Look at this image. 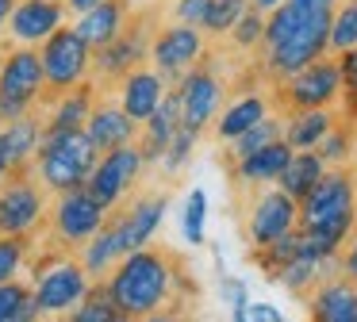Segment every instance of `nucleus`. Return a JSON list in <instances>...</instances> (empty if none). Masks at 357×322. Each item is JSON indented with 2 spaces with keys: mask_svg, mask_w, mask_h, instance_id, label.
I'll return each mask as SVG.
<instances>
[{
  "mask_svg": "<svg viewBox=\"0 0 357 322\" xmlns=\"http://www.w3.org/2000/svg\"><path fill=\"white\" fill-rule=\"evenodd\" d=\"M334 0H280L265 20V50L277 77H292L307 61L323 58L331 38Z\"/></svg>",
  "mask_w": 357,
  "mask_h": 322,
  "instance_id": "f257e3e1",
  "label": "nucleus"
},
{
  "mask_svg": "<svg viewBox=\"0 0 357 322\" xmlns=\"http://www.w3.org/2000/svg\"><path fill=\"white\" fill-rule=\"evenodd\" d=\"M300 234H303V250L319 253V257H334L346 234L357 222V207H354V176L334 169L323 173L311 192L300 199Z\"/></svg>",
  "mask_w": 357,
  "mask_h": 322,
  "instance_id": "f03ea898",
  "label": "nucleus"
},
{
  "mask_svg": "<svg viewBox=\"0 0 357 322\" xmlns=\"http://www.w3.org/2000/svg\"><path fill=\"white\" fill-rule=\"evenodd\" d=\"M112 296H116L123 319H146V314H158V307L169 303L173 291V268L169 257L158 250H131L123 257V265L112 276Z\"/></svg>",
  "mask_w": 357,
  "mask_h": 322,
  "instance_id": "7ed1b4c3",
  "label": "nucleus"
},
{
  "mask_svg": "<svg viewBox=\"0 0 357 322\" xmlns=\"http://www.w3.org/2000/svg\"><path fill=\"white\" fill-rule=\"evenodd\" d=\"M96 146L89 142L85 127H73V130H47L35 150L39 158V176L47 188L54 192H70V188H81L89 181L96 165Z\"/></svg>",
  "mask_w": 357,
  "mask_h": 322,
  "instance_id": "20e7f679",
  "label": "nucleus"
},
{
  "mask_svg": "<svg viewBox=\"0 0 357 322\" xmlns=\"http://www.w3.org/2000/svg\"><path fill=\"white\" fill-rule=\"evenodd\" d=\"M43 84V58L35 50H12L0 66V119H16L39 100Z\"/></svg>",
  "mask_w": 357,
  "mask_h": 322,
  "instance_id": "39448f33",
  "label": "nucleus"
},
{
  "mask_svg": "<svg viewBox=\"0 0 357 322\" xmlns=\"http://www.w3.org/2000/svg\"><path fill=\"white\" fill-rule=\"evenodd\" d=\"M43 77H47L50 89L66 92L85 77L89 69V43L77 35V31H50L47 46H43Z\"/></svg>",
  "mask_w": 357,
  "mask_h": 322,
  "instance_id": "423d86ee",
  "label": "nucleus"
},
{
  "mask_svg": "<svg viewBox=\"0 0 357 322\" xmlns=\"http://www.w3.org/2000/svg\"><path fill=\"white\" fill-rule=\"evenodd\" d=\"M139 169H142V150H135L131 142H123V146H116V150H104V158L96 161L93 173H89L85 188L93 192L104 207H112L135 184Z\"/></svg>",
  "mask_w": 357,
  "mask_h": 322,
  "instance_id": "0eeeda50",
  "label": "nucleus"
},
{
  "mask_svg": "<svg viewBox=\"0 0 357 322\" xmlns=\"http://www.w3.org/2000/svg\"><path fill=\"white\" fill-rule=\"evenodd\" d=\"M338 92H342V66L338 61H326V58H315L288 77L284 96L296 112H303V107H326Z\"/></svg>",
  "mask_w": 357,
  "mask_h": 322,
  "instance_id": "6e6552de",
  "label": "nucleus"
},
{
  "mask_svg": "<svg viewBox=\"0 0 357 322\" xmlns=\"http://www.w3.org/2000/svg\"><path fill=\"white\" fill-rule=\"evenodd\" d=\"M43 215V192L24 176V169L8 173L0 184V234H27Z\"/></svg>",
  "mask_w": 357,
  "mask_h": 322,
  "instance_id": "1a4fd4ad",
  "label": "nucleus"
},
{
  "mask_svg": "<svg viewBox=\"0 0 357 322\" xmlns=\"http://www.w3.org/2000/svg\"><path fill=\"white\" fill-rule=\"evenodd\" d=\"M89 291V276L85 265H73V261H62V265L47 268L35 284V307L39 314H58L66 307L81 303V296Z\"/></svg>",
  "mask_w": 357,
  "mask_h": 322,
  "instance_id": "9d476101",
  "label": "nucleus"
},
{
  "mask_svg": "<svg viewBox=\"0 0 357 322\" xmlns=\"http://www.w3.org/2000/svg\"><path fill=\"white\" fill-rule=\"evenodd\" d=\"M54 227L66 242H89V238L104 227V204L85 188V184H81V188H70L62 196V204H58Z\"/></svg>",
  "mask_w": 357,
  "mask_h": 322,
  "instance_id": "9b49d317",
  "label": "nucleus"
},
{
  "mask_svg": "<svg viewBox=\"0 0 357 322\" xmlns=\"http://www.w3.org/2000/svg\"><path fill=\"white\" fill-rule=\"evenodd\" d=\"M177 96H181V123L200 135V130L208 127V119L215 115L223 89H219V81L208 73V69H192V73L181 81Z\"/></svg>",
  "mask_w": 357,
  "mask_h": 322,
  "instance_id": "f8f14e48",
  "label": "nucleus"
},
{
  "mask_svg": "<svg viewBox=\"0 0 357 322\" xmlns=\"http://www.w3.org/2000/svg\"><path fill=\"white\" fill-rule=\"evenodd\" d=\"M296 219H300V204L288 192H265L250 215V238H254V245H269L280 234L296 230Z\"/></svg>",
  "mask_w": 357,
  "mask_h": 322,
  "instance_id": "ddd939ff",
  "label": "nucleus"
},
{
  "mask_svg": "<svg viewBox=\"0 0 357 322\" xmlns=\"http://www.w3.org/2000/svg\"><path fill=\"white\" fill-rule=\"evenodd\" d=\"M58 27H62V4L54 0H20L8 12V31L16 43H43Z\"/></svg>",
  "mask_w": 357,
  "mask_h": 322,
  "instance_id": "4468645a",
  "label": "nucleus"
},
{
  "mask_svg": "<svg viewBox=\"0 0 357 322\" xmlns=\"http://www.w3.org/2000/svg\"><path fill=\"white\" fill-rule=\"evenodd\" d=\"M204 43H200V31H196V23H177V27L162 31L154 43V61L162 73H181V69H188L196 58H200Z\"/></svg>",
  "mask_w": 357,
  "mask_h": 322,
  "instance_id": "2eb2a0df",
  "label": "nucleus"
},
{
  "mask_svg": "<svg viewBox=\"0 0 357 322\" xmlns=\"http://www.w3.org/2000/svg\"><path fill=\"white\" fill-rule=\"evenodd\" d=\"M165 196H154V199H142V204H135L131 211L123 215V219L116 222V234H119V245H123V253L131 250H142V245L154 238V230L162 227V215H165Z\"/></svg>",
  "mask_w": 357,
  "mask_h": 322,
  "instance_id": "dca6fc26",
  "label": "nucleus"
},
{
  "mask_svg": "<svg viewBox=\"0 0 357 322\" xmlns=\"http://www.w3.org/2000/svg\"><path fill=\"white\" fill-rule=\"evenodd\" d=\"M123 20H127L123 0H100V4H93V8L81 12V23L73 31L89 43V50H100L104 43H112V38L127 27Z\"/></svg>",
  "mask_w": 357,
  "mask_h": 322,
  "instance_id": "f3484780",
  "label": "nucleus"
},
{
  "mask_svg": "<svg viewBox=\"0 0 357 322\" xmlns=\"http://www.w3.org/2000/svg\"><path fill=\"white\" fill-rule=\"evenodd\" d=\"M311 319L319 322H357V284L354 280H326L311 296Z\"/></svg>",
  "mask_w": 357,
  "mask_h": 322,
  "instance_id": "a211bd4d",
  "label": "nucleus"
},
{
  "mask_svg": "<svg viewBox=\"0 0 357 322\" xmlns=\"http://www.w3.org/2000/svg\"><path fill=\"white\" fill-rule=\"evenodd\" d=\"M43 142V127L39 119H31V115H16V119H8V127L0 130V146H4V161H8V173H16V169H24L27 161L35 158V150H39Z\"/></svg>",
  "mask_w": 357,
  "mask_h": 322,
  "instance_id": "6ab92c4d",
  "label": "nucleus"
},
{
  "mask_svg": "<svg viewBox=\"0 0 357 322\" xmlns=\"http://www.w3.org/2000/svg\"><path fill=\"white\" fill-rule=\"evenodd\" d=\"M165 89H162V77L150 73V69H135L127 73L123 81V112L131 115L135 123H146L154 115V107L162 104Z\"/></svg>",
  "mask_w": 357,
  "mask_h": 322,
  "instance_id": "aec40b11",
  "label": "nucleus"
},
{
  "mask_svg": "<svg viewBox=\"0 0 357 322\" xmlns=\"http://www.w3.org/2000/svg\"><path fill=\"white\" fill-rule=\"evenodd\" d=\"M181 127V96H162V104L154 107V115L146 119V138H142V161H158L169 146V138Z\"/></svg>",
  "mask_w": 357,
  "mask_h": 322,
  "instance_id": "412c9836",
  "label": "nucleus"
},
{
  "mask_svg": "<svg viewBox=\"0 0 357 322\" xmlns=\"http://www.w3.org/2000/svg\"><path fill=\"white\" fill-rule=\"evenodd\" d=\"M85 135H89V142H93L100 153H104V150H116V146L131 142L135 119H131L127 112H119V107H100V112L89 115Z\"/></svg>",
  "mask_w": 357,
  "mask_h": 322,
  "instance_id": "4be33fe9",
  "label": "nucleus"
},
{
  "mask_svg": "<svg viewBox=\"0 0 357 322\" xmlns=\"http://www.w3.org/2000/svg\"><path fill=\"white\" fill-rule=\"evenodd\" d=\"M323 173H326V161L319 158V153H311V150H292V158H288L284 169H280L277 184H280V192H288V196L300 204V199L311 192V184H315Z\"/></svg>",
  "mask_w": 357,
  "mask_h": 322,
  "instance_id": "5701e85b",
  "label": "nucleus"
},
{
  "mask_svg": "<svg viewBox=\"0 0 357 322\" xmlns=\"http://www.w3.org/2000/svg\"><path fill=\"white\" fill-rule=\"evenodd\" d=\"M288 158H292V146H288L284 138H277V142L238 158V176L242 181H277L280 169L288 165Z\"/></svg>",
  "mask_w": 357,
  "mask_h": 322,
  "instance_id": "b1692460",
  "label": "nucleus"
},
{
  "mask_svg": "<svg viewBox=\"0 0 357 322\" xmlns=\"http://www.w3.org/2000/svg\"><path fill=\"white\" fill-rule=\"evenodd\" d=\"M331 127H334V119H331V112H326V107H303V112L288 123L284 142L292 146V150H315Z\"/></svg>",
  "mask_w": 357,
  "mask_h": 322,
  "instance_id": "393cba45",
  "label": "nucleus"
},
{
  "mask_svg": "<svg viewBox=\"0 0 357 322\" xmlns=\"http://www.w3.org/2000/svg\"><path fill=\"white\" fill-rule=\"evenodd\" d=\"M135 61H142V35L139 31H119L112 43L100 46V69L104 73H127V69L135 66Z\"/></svg>",
  "mask_w": 357,
  "mask_h": 322,
  "instance_id": "a878e982",
  "label": "nucleus"
},
{
  "mask_svg": "<svg viewBox=\"0 0 357 322\" xmlns=\"http://www.w3.org/2000/svg\"><path fill=\"white\" fill-rule=\"evenodd\" d=\"M257 119H265V100L261 96H242L238 104H231L223 112V119H219V138L234 142V138H238L242 130H250Z\"/></svg>",
  "mask_w": 357,
  "mask_h": 322,
  "instance_id": "bb28decb",
  "label": "nucleus"
},
{
  "mask_svg": "<svg viewBox=\"0 0 357 322\" xmlns=\"http://www.w3.org/2000/svg\"><path fill=\"white\" fill-rule=\"evenodd\" d=\"M35 314H39L35 291H27L24 284H16V280L0 284V322H31Z\"/></svg>",
  "mask_w": 357,
  "mask_h": 322,
  "instance_id": "cd10ccee",
  "label": "nucleus"
},
{
  "mask_svg": "<svg viewBox=\"0 0 357 322\" xmlns=\"http://www.w3.org/2000/svg\"><path fill=\"white\" fill-rule=\"evenodd\" d=\"M89 107H93V89H73L70 96L58 100L54 115H50V130H73L89 123Z\"/></svg>",
  "mask_w": 357,
  "mask_h": 322,
  "instance_id": "c85d7f7f",
  "label": "nucleus"
},
{
  "mask_svg": "<svg viewBox=\"0 0 357 322\" xmlns=\"http://www.w3.org/2000/svg\"><path fill=\"white\" fill-rule=\"evenodd\" d=\"M119 253H123V245H119L116 227H100L93 238H89L81 265H85V273H104V268H108L112 261H119Z\"/></svg>",
  "mask_w": 357,
  "mask_h": 322,
  "instance_id": "c756f323",
  "label": "nucleus"
},
{
  "mask_svg": "<svg viewBox=\"0 0 357 322\" xmlns=\"http://www.w3.org/2000/svg\"><path fill=\"white\" fill-rule=\"evenodd\" d=\"M77 322H119L123 319V311H119L116 296H112V288H93L81 296V311L73 314Z\"/></svg>",
  "mask_w": 357,
  "mask_h": 322,
  "instance_id": "7c9ffc66",
  "label": "nucleus"
},
{
  "mask_svg": "<svg viewBox=\"0 0 357 322\" xmlns=\"http://www.w3.org/2000/svg\"><path fill=\"white\" fill-rule=\"evenodd\" d=\"M326 46L338 50V54H346L357 46V0H346V4L331 15V38H326Z\"/></svg>",
  "mask_w": 357,
  "mask_h": 322,
  "instance_id": "2f4dec72",
  "label": "nucleus"
},
{
  "mask_svg": "<svg viewBox=\"0 0 357 322\" xmlns=\"http://www.w3.org/2000/svg\"><path fill=\"white\" fill-rule=\"evenodd\" d=\"M204 222H208V196H204V188H192L185 199V211H181V234L188 245H204Z\"/></svg>",
  "mask_w": 357,
  "mask_h": 322,
  "instance_id": "473e14b6",
  "label": "nucleus"
},
{
  "mask_svg": "<svg viewBox=\"0 0 357 322\" xmlns=\"http://www.w3.org/2000/svg\"><path fill=\"white\" fill-rule=\"evenodd\" d=\"M277 138H284V130H280V123L277 119H257L250 130H242L238 138H234V158H246V153H254V150H261V146H269V142H277Z\"/></svg>",
  "mask_w": 357,
  "mask_h": 322,
  "instance_id": "72a5a7b5",
  "label": "nucleus"
},
{
  "mask_svg": "<svg viewBox=\"0 0 357 322\" xmlns=\"http://www.w3.org/2000/svg\"><path fill=\"white\" fill-rule=\"evenodd\" d=\"M246 8H250V0H208V12H204L200 27H208L211 35H223V31L234 27V20Z\"/></svg>",
  "mask_w": 357,
  "mask_h": 322,
  "instance_id": "f704fd0d",
  "label": "nucleus"
},
{
  "mask_svg": "<svg viewBox=\"0 0 357 322\" xmlns=\"http://www.w3.org/2000/svg\"><path fill=\"white\" fill-rule=\"evenodd\" d=\"M24 253H27V242L24 234H0V284L12 280L24 265Z\"/></svg>",
  "mask_w": 357,
  "mask_h": 322,
  "instance_id": "c9c22d12",
  "label": "nucleus"
},
{
  "mask_svg": "<svg viewBox=\"0 0 357 322\" xmlns=\"http://www.w3.org/2000/svg\"><path fill=\"white\" fill-rule=\"evenodd\" d=\"M234 43L238 46H254V43H261V35H265V12H257L254 4L246 8V12L234 20Z\"/></svg>",
  "mask_w": 357,
  "mask_h": 322,
  "instance_id": "e433bc0d",
  "label": "nucleus"
},
{
  "mask_svg": "<svg viewBox=\"0 0 357 322\" xmlns=\"http://www.w3.org/2000/svg\"><path fill=\"white\" fill-rule=\"evenodd\" d=\"M192 142H196V130H188L185 123L177 127V135L169 138V146H165V169H181L188 161V150H192Z\"/></svg>",
  "mask_w": 357,
  "mask_h": 322,
  "instance_id": "4c0bfd02",
  "label": "nucleus"
},
{
  "mask_svg": "<svg viewBox=\"0 0 357 322\" xmlns=\"http://www.w3.org/2000/svg\"><path fill=\"white\" fill-rule=\"evenodd\" d=\"M319 158L323 161H346L349 158V135L346 130H326L323 142H319Z\"/></svg>",
  "mask_w": 357,
  "mask_h": 322,
  "instance_id": "58836bf2",
  "label": "nucleus"
},
{
  "mask_svg": "<svg viewBox=\"0 0 357 322\" xmlns=\"http://www.w3.org/2000/svg\"><path fill=\"white\" fill-rule=\"evenodd\" d=\"M219 291H223L227 307H231V319L242 322V314H246V288H242V280H231V276H223Z\"/></svg>",
  "mask_w": 357,
  "mask_h": 322,
  "instance_id": "ea45409f",
  "label": "nucleus"
},
{
  "mask_svg": "<svg viewBox=\"0 0 357 322\" xmlns=\"http://www.w3.org/2000/svg\"><path fill=\"white\" fill-rule=\"evenodd\" d=\"M338 66H342V84H346V92L354 96V104H357V46L346 50V58H342Z\"/></svg>",
  "mask_w": 357,
  "mask_h": 322,
  "instance_id": "a19ab883",
  "label": "nucleus"
},
{
  "mask_svg": "<svg viewBox=\"0 0 357 322\" xmlns=\"http://www.w3.org/2000/svg\"><path fill=\"white\" fill-rule=\"evenodd\" d=\"M204 12H208V0H181V4H177L181 23H200Z\"/></svg>",
  "mask_w": 357,
  "mask_h": 322,
  "instance_id": "79ce46f5",
  "label": "nucleus"
},
{
  "mask_svg": "<svg viewBox=\"0 0 357 322\" xmlns=\"http://www.w3.org/2000/svg\"><path fill=\"white\" fill-rule=\"evenodd\" d=\"M246 319H254V322H280V311H277L273 303H254V307L246 303V314H242V322H246Z\"/></svg>",
  "mask_w": 357,
  "mask_h": 322,
  "instance_id": "37998d69",
  "label": "nucleus"
},
{
  "mask_svg": "<svg viewBox=\"0 0 357 322\" xmlns=\"http://www.w3.org/2000/svg\"><path fill=\"white\" fill-rule=\"evenodd\" d=\"M342 268H346V276L357 284V238H354V245H349V253L342 257Z\"/></svg>",
  "mask_w": 357,
  "mask_h": 322,
  "instance_id": "c03bdc74",
  "label": "nucleus"
},
{
  "mask_svg": "<svg viewBox=\"0 0 357 322\" xmlns=\"http://www.w3.org/2000/svg\"><path fill=\"white\" fill-rule=\"evenodd\" d=\"M250 4H254V8H257V12H273V8H277V4H280V0H250Z\"/></svg>",
  "mask_w": 357,
  "mask_h": 322,
  "instance_id": "a18cd8bd",
  "label": "nucleus"
},
{
  "mask_svg": "<svg viewBox=\"0 0 357 322\" xmlns=\"http://www.w3.org/2000/svg\"><path fill=\"white\" fill-rule=\"evenodd\" d=\"M93 4H100V0H70L73 12H85V8H93Z\"/></svg>",
  "mask_w": 357,
  "mask_h": 322,
  "instance_id": "49530a36",
  "label": "nucleus"
},
{
  "mask_svg": "<svg viewBox=\"0 0 357 322\" xmlns=\"http://www.w3.org/2000/svg\"><path fill=\"white\" fill-rule=\"evenodd\" d=\"M12 4H16V0H0V23H8V12H12Z\"/></svg>",
  "mask_w": 357,
  "mask_h": 322,
  "instance_id": "de8ad7c7",
  "label": "nucleus"
},
{
  "mask_svg": "<svg viewBox=\"0 0 357 322\" xmlns=\"http://www.w3.org/2000/svg\"><path fill=\"white\" fill-rule=\"evenodd\" d=\"M8 176V161H4V146H0V181Z\"/></svg>",
  "mask_w": 357,
  "mask_h": 322,
  "instance_id": "09e8293b",
  "label": "nucleus"
}]
</instances>
